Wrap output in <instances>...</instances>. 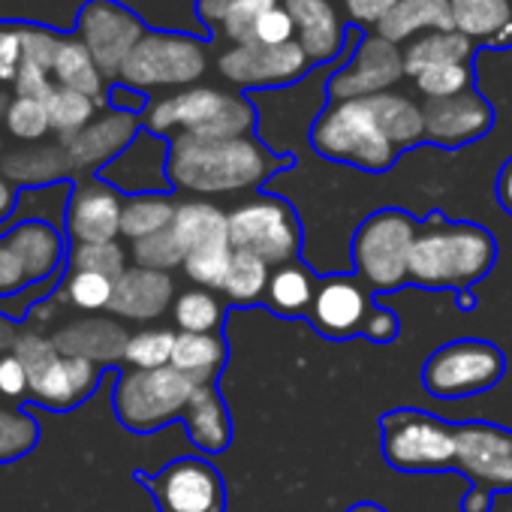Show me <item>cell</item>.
I'll list each match as a JSON object with an SVG mask.
<instances>
[{
	"label": "cell",
	"mask_w": 512,
	"mask_h": 512,
	"mask_svg": "<svg viewBox=\"0 0 512 512\" xmlns=\"http://www.w3.org/2000/svg\"><path fill=\"white\" fill-rule=\"evenodd\" d=\"M494 260L497 244L488 229L431 214L425 223H419L410 250V281L428 290H467L473 281L491 272Z\"/></svg>",
	"instance_id": "7a4b0ae2"
},
{
	"label": "cell",
	"mask_w": 512,
	"mask_h": 512,
	"mask_svg": "<svg viewBox=\"0 0 512 512\" xmlns=\"http://www.w3.org/2000/svg\"><path fill=\"white\" fill-rule=\"evenodd\" d=\"M109 103L121 112H142L145 109V94L142 91H133V88H124V85H115L112 94H109Z\"/></svg>",
	"instance_id": "9f6ffc18"
},
{
	"label": "cell",
	"mask_w": 512,
	"mask_h": 512,
	"mask_svg": "<svg viewBox=\"0 0 512 512\" xmlns=\"http://www.w3.org/2000/svg\"><path fill=\"white\" fill-rule=\"evenodd\" d=\"M232 250L250 253L269 269L296 260L302 247V226L290 202L278 196H253L229 211Z\"/></svg>",
	"instance_id": "5b68a950"
},
{
	"label": "cell",
	"mask_w": 512,
	"mask_h": 512,
	"mask_svg": "<svg viewBox=\"0 0 512 512\" xmlns=\"http://www.w3.org/2000/svg\"><path fill=\"white\" fill-rule=\"evenodd\" d=\"M127 256L118 241H100V244H73L70 266L73 272H97L112 281H118L127 272Z\"/></svg>",
	"instance_id": "7bdbcfd3"
},
{
	"label": "cell",
	"mask_w": 512,
	"mask_h": 512,
	"mask_svg": "<svg viewBox=\"0 0 512 512\" xmlns=\"http://www.w3.org/2000/svg\"><path fill=\"white\" fill-rule=\"evenodd\" d=\"M172 232L181 241L184 253L214 247V244H229V214H223L217 205L190 199L181 202L172 220Z\"/></svg>",
	"instance_id": "4dcf8cb0"
},
{
	"label": "cell",
	"mask_w": 512,
	"mask_h": 512,
	"mask_svg": "<svg viewBox=\"0 0 512 512\" xmlns=\"http://www.w3.org/2000/svg\"><path fill=\"white\" fill-rule=\"evenodd\" d=\"M28 275H25V266L19 263L16 250L10 247L7 238H0V299L7 296H16L28 287Z\"/></svg>",
	"instance_id": "f5cc1de1"
},
{
	"label": "cell",
	"mask_w": 512,
	"mask_h": 512,
	"mask_svg": "<svg viewBox=\"0 0 512 512\" xmlns=\"http://www.w3.org/2000/svg\"><path fill=\"white\" fill-rule=\"evenodd\" d=\"M37 437H40V428L31 416L0 407V464L25 455L37 443Z\"/></svg>",
	"instance_id": "7dc6e473"
},
{
	"label": "cell",
	"mask_w": 512,
	"mask_h": 512,
	"mask_svg": "<svg viewBox=\"0 0 512 512\" xmlns=\"http://www.w3.org/2000/svg\"><path fill=\"white\" fill-rule=\"evenodd\" d=\"M473 49L476 43L461 37L458 31H434V34H422L416 40H410L404 46V73L410 79L437 70V67H449V64H470L473 61Z\"/></svg>",
	"instance_id": "f1b7e54d"
},
{
	"label": "cell",
	"mask_w": 512,
	"mask_h": 512,
	"mask_svg": "<svg viewBox=\"0 0 512 512\" xmlns=\"http://www.w3.org/2000/svg\"><path fill=\"white\" fill-rule=\"evenodd\" d=\"M220 320L223 308L208 290H190L175 299V323L181 332L214 335V329H220Z\"/></svg>",
	"instance_id": "ab89813d"
},
{
	"label": "cell",
	"mask_w": 512,
	"mask_h": 512,
	"mask_svg": "<svg viewBox=\"0 0 512 512\" xmlns=\"http://www.w3.org/2000/svg\"><path fill=\"white\" fill-rule=\"evenodd\" d=\"M371 100V109L383 127V133L389 136V142L404 151V148H413L425 139V118H422V106H416L410 97L404 94H395V91H386V94H377V97H368Z\"/></svg>",
	"instance_id": "d6a6232c"
},
{
	"label": "cell",
	"mask_w": 512,
	"mask_h": 512,
	"mask_svg": "<svg viewBox=\"0 0 512 512\" xmlns=\"http://www.w3.org/2000/svg\"><path fill=\"white\" fill-rule=\"evenodd\" d=\"M139 118L133 112L112 109L103 118L91 121L82 133L61 142L70 160V169H103L109 166L130 142L139 136Z\"/></svg>",
	"instance_id": "ffe728a7"
},
{
	"label": "cell",
	"mask_w": 512,
	"mask_h": 512,
	"mask_svg": "<svg viewBox=\"0 0 512 512\" xmlns=\"http://www.w3.org/2000/svg\"><path fill=\"white\" fill-rule=\"evenodd\" d=\"M317 293V281L314 275L302 266V263H287L272 269L269 278V290H266V305L278 314V317H302L311 311Z\"/></svg>",
	"instance_id": "e575fe53"
},
{
	"label": "cell",
	"mask_w": 512,
	"mask_h": 512,
	"mask_svg": "<svg viewBox=\"0 0 512 512\" xmlns=\"http://www.w3.org/2000/svg\"><path fill=\"white\" fill-rule=\"evenodd\" d=\"M347 512H386V509H383V506H377V503H368V500H365V503H356V506H350Z\"/></svg>",
	"instance_id": "94428289"
},
{
	"label": "cell",
	"mask_w": 512,
	"mask_h": 512,
	"mask_svg": "<svg viewBox=\"0 0 512 512\" xmlns=\"http://www.w3.org/2000/svg\"><path fill=\"white\" fill-rule=\"evenodd\" d=\"M178 205L163 196V193H142V196H130L124 202V214H121V235L130 241L157 235L163 229L172 226Z\"/></svg>",
	"instance_id": "d590c367"
},
{
	"label": "cell",
	"mask_w": 512,
	"mask_h": 512,
	"mask_svg": "<svg viewBox=\"0 0 512 512\" xmlns=\"http://www.w3.org/2000/svg\"><path fill=\"white\" fill-rule=\"evenodd\" d=\"M296 43L311 64H329L344 49V16L335 0H284Z\"/></svg>",
	"instance_id": "44dd1931"
},
{
	"label": "cell",
	"mask_w": 512,
	"mask_h": 512,
	"mask_svg": "<svg viewBox=\"0 0 512 512\" xmlns=\"http://www.w3.org/2000/svg\"><path fill=\"white\" fill-rule=\"evenodd\" d=\"M148 34L142 19L118 0H88L76 19V37L85 43L106 79L118 82V73L136 43Z\"/></svg>",
	"instance_id": "8fae6325"
},
{
	"label": "cell",
	"mask_w": 512,
	"mask_h": 512,
	"mask_svg": "<svg viewBox=\"0 0 512 512\" xmlns=\"http://www.w3.org/2000/svg\"><path fill=\"white\" fill-rule=\"evenodd\" d=\"M100 371L103 368L97 362L58 356L43 374L31 377V395L49 410H70L94 392Z\"/></svg>",
	"instance_id": "7402d4cb"
},
{
	"label": "cell",
	"mask_w": 512,
	"mask_h": 512,
	"mask_svg": "<svg viewBox=\"0 0 512 512\" xmlns=\"http://www.w3.org/2000/svg\"><path fill=\"white\" fill-rule=\"evenodd\" d=\"M166 163H169V142L163 136H154L148 130H142L130 148H124L109 166H103L100 178L106 184H112L121 193H163L169 190V175H166Z\"/></svg>",
	"instance_id": "e0dca14e"
},
{
	"label": "cell",
	"mask_w": 512,
	"mask_h": 512,
	"mask_svg": "<svg viewBox=\"0 0 512 512\" xmlns=\"http://www.w3.org/2000/svg\"><path fill=\"white\" fill-rule=\"evenodd\" d=\"M491 509V491L473 485L470 494L464 497V512H488Z\"/></svg>",
	"instance_id": "91938a15"
},
{
	"label": "cell",
	"mask_w": 512,
	"mask_h": 512,
	"mask_svg": "<svg viewBox=\"0 0 512 512\" xmlns=\"http://www.w3.org/2000/svg\"><path fill=\"white\" fill-rule=\"evenodd\" d=\"M383 455L392 467L407 473L452 470L455 467V425L422 410H392L380 422Z\"/></svg>",
	"instance_id": "ba28073f"
},
{
	"label": "cell",
	"mask_w": 512,
	"mask_h": 512,
	"mask_svg": "<svg viewBox=\"0 0 512 512\" xmlns=\"http://www.w3.org/2000/svg\"><path fill=\"white\" fill-rule=\"evenodd\" d=\"M10 247L16 250L19 263L25 266L28 281H46L64 260V238L46 220H25L7 235Z\"/></svg>",
	"instance_id": "d4e9b609"
},
{
	"label": "cell",
	"mask_w": 512,
	"mask_h": 512,
	"mask_svg": "<svg viewBox=\"0 0 512 512\" xmlns=\"http://www.w3.org/2000/svg\"><path fill=\"white\" fill-rule=\"evenodd\" d=\"M4 172H7V178L22 181V184H46V181H55V178L73 172V169H70L64 145H46V148L10 154L4 160Z\"/></svg>",
	"instance_id": "8d00e7d4"
},
{
	"label": "cell",
	"mask_w": 512,
	"mask_h": 512,
	"mask_svg": "<svg viewBox=\"0 0 512 512\" xmlns=\"http://www.w3.org/2000/svg\"><path fill=\"white\" fill-rule=\"evenodd\" d=\"M7 130L16 139L25 142H40L43 136L52 133V121H49V106L46 100H34V97H16L10 100V109L4 115Z\"/></svg>",
	"instance_id": "f6af8a7d"
},
{
	"label": "cell",
	"mask_w": 512,
	"mask_h": 512,
	"mask_svg": "<svg viewBox=\"0 0 512 512\" xmlns=\"http://www.w3.org/2000/svg\"><path fill=\"white\" fill-rule=\"evenodd\" d=\"M181 419L187 422L190 440L205 452H220L232 440V422L214 386H196Z\"/></svg>",
	"instance_id": "83f0119b"
},
{
	"label": "cell",
	"mask_w": 512,
	"mask_h": 512,
	"mask_svg": "<svg viewBox=\"0 0 512 512\" xmlns=\"http://www.w3.org/2000/svg\"><path fill=\"white\" fill-rule=\"evenodd\" d=\"M452 28L473 40L491 46L512 25V0H449Z\"/></svg>",
	"instance_id": "1f68e13d"
},
{
	"label": "cell",
	"mask_w": 512,
	"mask_h": 512,
	"mask_svg": "<svg viewBox=\"0 0 512 512\" xmlns=\"http://www.w3.org/2000/svg\"><path fill=\"white\" fill-rule=\"evenodd\" d=\"M16 202H19V196H16V190H13L10 178H7V175H0V223L10 220V214L16 211Z\"/></svg>",
	"instance_id": "680465c9"
},
{
	"label": "cell",
	"mask_w": 512,
	"mask_h": 512,
	"mask_svg": "<svg viewBox=\"0 0 512 512\" xmlns=\"http://www.w3.org/2000/svg\"><path fill=\"white\" fill-rule=\"evenodd\" d=\"M425 139L440 148H461L485 136L494 124V109L476 91H464L443 100H425Z\"/></svg>",
	"instance_id": "2e32d148"
},
{
	"label": "cell",
	"mask_w": 512,
	"mask_h": 512,
	"mask_svg": "<svg viewBox=\"0 0 512 512\" xmlns=\"http://www.w3.org/2000/svg\"><path fill=\"white\" fill-rule=\"evenodd\" d=\"M232 244H214V247H202L187 253L184 260V272L190 281H196L205 290H223L229 266H232Z\"/></svg>",
	"instance_id": "b9f144b4"
},
{
	"label": "cell",
	"mask_w": 512,
	"mask_h": 512,
	"mask_svg": "<svg viewBox=\"0 0 512 512\" xmlns=\"http://www.w3.org/2000/svg\"><path fill=\"white\" fill-rule=\"evenodd\" d=\"M413 82L425 94V100H443V97L473 91V67L470 64H449V67L428 70V73L416 76Z\"/></svg>",
	"instance_id": "c3c4849f"
},
{
	"label": "cell",
	"mask_w": 512,
	"mask_h": 512,
	"mask_svg": "<svg viewBox=\"0 0 512 512\" xmlns=\"http://www.w3.org/2000/svg\"><path fill=\"white\" fill-rule=\"evenodd\" d=\"M52 79L61 88L79 91L91 100H97L100 106L106 103V76L100 73L97 61L91 58V52L85 49V43L79 37H64L58 52H55V64H52Z\"/></svg>",
	"instance_id": "f546056e"
},
{
	"label": "cell",
	"mask_w": 512,
	"mask_h": 512,
	"mask_svg": "<svg viewBox=\"0 0 512 512\" xmlns=\"http://www.w3.org/2000/svg\"><path fill=\"white\" fill-rule=\"evenodd\" d=\"M311 145L317 154L335 163H350L365 172H386L398 148L383 133L371 100L329 103L311 127Z\"/></svg>",
	"instance_id": "277c9868"
},
{
	"label": "cell",
	"mask_w": 512,
	"mask_h": 512,
	"mask_svg": "<svg viewBox=\"0 0 512 512\" xmlns=\"http://www.w3.org/2000/svg\"><path fill=\"white\" fill-rule=\"evenodd\" d=\"M226 362V344L217 335H193L181 332L172 353V368L190 377L196 386H211Z\"/></svg>",
	"instance_id": "836d02e7"
},
{
	"label": "cell",
	"mask_w": 512,
	"mask_h": 512,
	"mask_svg": "<svg viewBox=\"0 0 512 512\" xmlns=\"http://www.w3.org/2000/svg\"><path fill=\"white\" fill-rule=\"evenodd\" d=\"M371 311L374 308H371L368 296L362 293V287L356 281L326 278V281L317 284L308 320L326 338L344 341V338H353V335L365 332V323H368Z\"/></svg>",
	"instance_id": "d6986e66"
},
{
	"label": "cell",
	"mask_w": 512,
	"mask_h": 512,
	"mask_svg": "<svg viewBox=\"0 0 512 512\" xmlns=\"http://www.w3.org/2000/svg\"><path fill=\"white\" fill-rule=\"evenodd\" d=\"M139 479L157 500L160 512H223L226 509V488L214 464L205 458H178L166 464L160 473Z\"/></svg>",
	"instance_id": "7c38bea8"
},
{
	"label": "cell",
	"mask_w": 512,
	"mask_h": 512,
	"mask_svg": "<svg viewBox=\"0 0 512 512\" xmlns=\"http://www.w3.org/2000/svg\"><path fill=\"white\" fill-rule=\"evenodd\" d=\"M22 70V25H0V82H16Z\"/></svg>",
	"instance_id": "816d5d0a"
},
{
	"label": "cell",
	"mask_w": 512,
	"mask_h": 512,
	"mask_svg": "<svg viewBox=\"0 0 512 512\" xmlns=\"http://www.w3.org/2000/svg\"><path fill=\"white\" fill-rule=\"evenodd\" d=\"M497 199H500L503 211L512 214V157L503 163V169L497 175Z\"/></svg>",
	"instance_id": "6f0895ef"
},
{
	"label": "cell",
	"mask_w": 512,
	"mask_h": 512,
	"mask_svg": "<svg viewBox=\"0 0 512 512\" xmlns=\"http://www.w3.org/2000/svg\"><path fill=\"white\" fill-rule=\"evenodd\" d=\"M293 40H296V31H293V19L284 10V4L263 13L260 22H256V28H253V37H250V43H266V46H284V43H293Z\"/></svg>",
	"instance_id": "681fc988"
},
{
	"label": "cell",
	"mask_w": 512,
	"mask_h": 512,
	"mask_svg": "<svg viewBox=\"0 0 512 512\" xmlns=\"http://www.w3.org/2000/svg\"><path fill=\"white\" fill-rule=\"evenodd\" d=\"M404 73V49L371 34L359 43L353 61L329 79L332 103L344 100H368L386 94L392 85L401 82Z\"/></svg>",
	"instance_id": "9a60e30c"
},
{
	"label": "cell",
	"mask_w": 512,
	"mask_h": 512,
	"mask_svg": "<svg viewBox=\"0 0 512 512\" xmlns=\"http://www.w3.org/2000/svg\"><path fill=\"white\" fill-rule=\"evenodd\" d=\"M503 353L476 338L452 341L428 356L422 383L434 398H467L488 392L503 377Z\"/></svg>",
	"instance_id": "30bf717a"
},
{
	"label": "cell",
	"mask_w": 512,
	"mask_h": 512,
	"mask_svg": "<svg viewBox=\"0 0 512 512\" xmlns=\"http://www.w3.org/2000/svg\"><path fill=\"white\" fill-rule=\"evenodd\" d=\"M31 392V377L16 353L0 356V395L7 398H22Z\"/></svg>",
	"instance_id": "db71d44e"
},
{
	"label": "cell",
	"mask_w": 512,
	"mask_h": 512,
	"mask_svg": "<svg viewBox=\"0 0 512 512\" xmlns=\"http://www.w3.org/2000/svg\"><path fill=\"white\" fill-rule=\"evenodd\" d=\"M455 467L473 485L488 491H512V434L497 425H455Z\"/></svg>",
	"instance_id": "5bb4252c"
},
{
	"label": "cell",
	"mask_w": 512,
	"mask_h": 512,
	"mask_svg": "<svg viewBox=\"0 0 512 512\" xmlns=\"http://www.w3.org/2000/svg\"><path fill=\"white\" fill-rule=\"evenodd\" d=\"M196 383L172 365L154 371H127L115 389V413L130 431H154L184 416Z\"/></svg>",
	"instance_id": "9c48e42d"
},
{
	"label": "cell",
	"mask_w": 512,
	"mask_h": 512,
	"mask_svg": "<svg viewBox=\"0 0 512 512\" xmlns=\"http://www.w3.org/2000/svg\"><path fill=\"white\" fill-rule=\"evenodd\" d=\"M127 341L130 335L124 332V326H118L115 320H97V317L73 323L52 338L61 356H76V359H88L97 365L124 359Z\"/></svg>",
	"instance_id": "cb8c5ba5"
},
{
	"label": "cell",
	"mask_w": 512,
	"mask_h": 512,
	"mask_svg": "<svg viewBox=\"0 0 512 512\" xmlns=\"http://www.w3.org/2000/svg\"><path fill=\"white\" fill-rule=\"evenodd\" d=\"M434 31H455L449 0H401V4L374 28L377 37L395 46L410 43L422 34H434Z\"/></svg>",
	"instance_id": "484cf974"
},
{
	"label": "cell",
	"mask_w": 512,
	"mask_h": 512,
	"mask_svg": "<svg viewBox=\"0 0 512 512\" xmlns=\"http://www.w3.org/2000/svg\"><path fill=\"white\" fill-rule=\"evenodd\" d=\"M46 106H49L52 130L61 136V142H67V139H73L76 133H82L94 121V112H97L100 103L85 97V94H79V91L55 85V91L49 94Z\"/></svg>",
	"instance_id": "f35d334b"
},
{
	"label": "cell",
	"mask_w": 512,
	"mask_h": 512,
	"mask_svg": "<svg viewBox=\"0 0 512 512\" xmlns=\"http://www.w3.org/2000/svg\"><path fill=\"white\" fill-rule=\"evenodd\" d=\"M205 67H208V52L202 40L190 34L148 31L124 61L118 82L133 91L184 88L199 82Z\"/></svg>",
	"instance_id": "52a82bcc"
},
{
	"label": "cell",
	"mask_w": 512,
	"mask_h": 512,
	"mask_svg": "<svg viewBox=\"0 0 512 512\" xmlns=\"http://www.w3.org/2000/svg\"><path fill=\"white\" fill-rule=\"evenodd\" d=\"M133 260L139 269H154V272H166V269H175V266H184L187 253L181 247V241L175 238L172 226L157 232V235H148V238H139L133 241Z\"/></svg>",
	"instance_id": "ee69618b"
},
{
	"label": "cell",
	"mask_w": 512,
	"mask_h": 512,
	"mask_svg": "<svg viewBox=\"0 0 512 512\" xmlns=\"http://www.w3.org/2000/svg\"><path fill=\"white\" fill-rule=\"evenodd\" d=\"M419 223L398 208H383L371 214L353 238L356 272L374 290H398L410 281V250L416 241Z\"/></svg>",
	"instance_id": "8992f818"
},
{
	"label": "cell",
	"mask_w": 512,
	"mask_h": 512,
	"mask_svg": "<svg viewBox=\"0 0 512 512\" xmlns=\"http://www.w3.org/2000/svg\"><path fill=\"white\" fill-rule=\"evenodd\" d=\"M269 266L263 260H256L250 253H241L235 250L232 253V266H229V275H226V284L220 293H226L235 305H253L266 299V290H269Z\"/></svg>",
	"instance_id": "74e56055"
},
{
	"label": "cell",
	"mask_w": 512,
	"mask_h": 512,
	"mask_svg": "<svg viewBox=\"0 0 512 512\" xmlns=\"http://www.w3.org/2000/svg\"><path fill=\"white\" fill-rule=\"evenodd\" d=\"M290 160L272 154L253 136L238 139H202L178 133L169 139V184L199 196L253 190L281 172Z\"/></svg>",
	"instance_id": "6da1fadb"
},
{
	"label": "cell",
	"mask_w": 512,
	"mask_h": 512,
	"mask_svg": "<svg viewBox=\"0 0 512 512\" xmlns=\"http://www.w3.org/2000/svg\"><path fill=\"white\" fill-rule=\"evenodd\" d=\"M281 4L284 0H196V13L211 34L232 40V46H244L250 43L260 16Z\"/></svg>",
	"instance_id": "4316f807"
},
{
	"label": "cell",
	"mask_w": 512,
	"mask_h": 512,
	"mask_svg": "<svg viewBox=\"0 0 512 512\" xmlns=\"http://www.w3.org/2000/svg\"><path fill=\"white\" fill-rule=\"evenodd\" d=\"M124 199L121 190L97 181H82L67 205V232L76 244H100L115 241L121 235Z\"/></svg>",
	"instance_id": "ac0fdd59"
},
{
	"label": "cell",
	"mask_w": 512,
	"mask_h": 512,
	"mask_svg": "<svg viewBox=\"0 0 512 512\" xmlns=\"http://www.w3.org/2000/svg\"><path fill=\"white\" fill-rule=\"evenodd\" d=\"M256 124L253 106L226 91L187 88L148 106L145 130L154 136H202V139H238L250 136Z\"/></svg>",
	"instance_id": "3957f363"
},
{
	"label": "cell",
	"mask_w": 512,
	"mask_h": 512,
	"mask_svg": "<svg viewBox=\"0 0 512 512\" xmlns=\"http://www.w3.org/2000/svg\"><path fill=\"white\" fill-rule=\"evenodd\" d=\"M172 305V278L154 269H127L115 281L109 311L127 320H157Z\"/></svg>",
	"instance_id": "603a6c76"
},
{
	"label": "cell",
	"mask_w": 512,
	"mask_h": 512,
	"mask_svg": "<svg viewBox=\"0 0 512 512\" xmlns=\"http://www.w3.org/2000/svg\"><path fill=\"white\" fill-rule=\"evenodd\" d=\"M115 293V281L97 272H73L61 287V296L79 311H103L109 308Z\"/></svg>",
	"instance_id": "bcb514c9"
},
{
	"label": "cell",
	"mask_w": 512,
	"mask_h": 512,
	"mask_svg": "<svg viewBox=\"0 0 512 512\" xmlns=\"http://www.w3.org/2000/svg\"><path fill=\"white\" fill-rule=\"evenodd\" d=\"M365 335H368L371 341H377V344H389V341L398 335V317H395L392 311L374 308L371 317H368V323H365Z\"/></svg>",
	"instance_id": "11a10c76"
},
{
	"label": "cell",
	"mask_w": 512,
	"mask_h": 512,
	"mask_svg": "<svg viewBox=\"0 0 512 512\" xmlns=\"http://www.w3.org/2000/svg\"><path fill=\"white\" fill-rule=\"evenodd\" d=\"M344 16L359 28H377L401 0H338Z\"/></svg>",
	"instance_id": "f907efd6"
},
{
	"label": "cell",
	"mask_w": 512,
	"mask_h": 512,
	"mask_svg": "<svg viewBox=\"0 0 512 512\" xmlns=\"http://www.w3.org/2000/svg\"><path fill=\"white\" fill-rule=\"evenodd\" d=\"M175 341L178 335L169 329H145L130 335L124 359L139 368V371H154V368H166L172 365V353H175Z\"/></svg>",
	"instance_id": "60d3db41"
},
{
	"label": "cell",
	"mask_w": 512,
	"mask_h": 512,
	"mask_svg": "<svg viewBox=\"0 0 512 512\" xmlns=\"http://www.w3.org/2000/svg\"><path fill=\"white\" fill-rule=\"evenodd\" d=\"M217 70L238 88H284L299 82L311 70V61L296 40L284 46L244 43L226 49L217 61Z\"/></svg>",
	"instance_id": "4fadbf2b"
}]
</instances>
